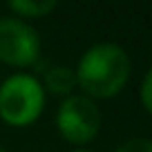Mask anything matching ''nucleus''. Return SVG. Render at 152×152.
<instances>
[{
    "instance_id": "2",
    "label": "nucleus",
    "mask_w": 152,
    "mask_h": 152,
    "mask_svg": "<svg viewBox=\"0 0 152 152\" xmlns=\"http://www.w3.org/2000/svg\"><path fill=\"white\" fill-rule=\"evenodd\" d=\"M43 85L29 74H16L0 87V116L9 125L34 123L43 112Z\"/></svg>"
},
{
    "instance_id": "10",
    "label": "nucleus",
    "mask_w": 152,
    "mask_h": 152,
    "mask_svg": "<svg viewBox=\"0 0 152 152\" xmlns=\"http://www.w3.org/2000/svg\"><path fill=\"white\" fill-rule=\"evenodd\" d=\"M0 152H5V150H2V148H0Z\"/></svg>"
},
{
    "instance_id": "6",
    "label": "nucleus",
    "mask_w": 152,
    "mask_h": 152,
    "mask_svg": "<svg viewBox=\"0 0 152 152\" xmlns=\"http://www.w3.org/2000/svg\"><path fill=\"white\" fill-rule=\"evenodd\" d=\"M56 0H11L9 9L23 18H38V16H47L56 9Z\"/></svg>"
},
{
    "instance_id": "5",
    "label": "nucleus",
    "mask_w": 152,
    "mask_h": 152,
    "mask_svg": "<svg viewBox=\"0 0 152 152\" xmlns=\"http://www.w3.org/2000/svg\"><path fill=\"white\" fill-rule=\"evenodd\" d=\"M45 85L52 94H69L72 87L76 85V74L69 67H52L45 74Z\"/></svg>"
},
{
    "instance_id": "4",
    "label": "nucleus",
    "mask_w": 152,
    "mask_h": 152,
    "mask_svg": "<svg viewBox=\"0 0 152 152\" xmlns=\"http://www.w3.org/2000/svg\"><path fill=\"white\" fill-rule=\"evenodd\" d=\"M40 54V38L20 18H0V61L16 67L31 65Z\"/></svg>"
},
{
    "instance_id": "3",
    "label": "nucleus",
    "mask_w": 152,
    "mask_h": 152,
    "mask_svg": "<svg viewBox=\"0 0 152 152\" xmlns=\"http://www.w3.org/2000/svg\"><path fill=\"white\" fill-rule=\"evenodd\" d=\"M56 125L65 141L81 145L99 134L101 112L90 96H69L56 112Z\"/></svg>"
},
{
    "instance_id": "1",
    "label": "nucleus",
    "mask_w": 152,
    "mask_h": 152,
    "mask_svg": "<svg viewBox=\"0 0 152 152\" xmlns=\"http://www.w3.org/2000/svg\"><path fill=\"white\" fill-rule=\"evenodd\" d=\"M76 83L90 96L110 99L119 94L130 76V58L123 47L101 43L90 47L76 67Z\"/></svg>"
},
{
    "instance_id": "8",
    "label": "nucleus",
    "mask_w": 152,
    "mask_h": 152,
    "mask_svg": "<svg viewBox=\"0 0 152 152\" xmlns=\"http://www.w3.org/2000/svg\"><path fill=\"white\" fill-rule=\"evenodd\" d=\"M150 83H152V76L145 74V78H143V85H141V99H143V107L150 112L152 110V101H150Z\"/></svg>"
},
{
    "instance_id": "9",
    "label": "nucleus",
    "mask_w": 152,
    "mask_h": 152,
    "mask_svg": "<svg viewBox=\"0 0 152 152\" xmlns=\"http://www.w3.org/2000/svg\"><path fill=\"white\" fill-rule=\"evenodd\" d=\"M74 152H85V150H74Z\"/></svg>"
},
{
    "instance_id": "7",
    "label": "nucleus",
    "mask_w": 152,
    "mask_h": 152,
    "mask_svg": "<svg viewBox=\"0 0 152 152\" xmlns=\"http://www.w3.org/2000/svg\"><path fill=\"white\" fill-rule=\"evenodd\" d=\"M116 152H152V143H150V139H145V137L130 139V141H125Z\"/></svg>"
}]
</instances>
